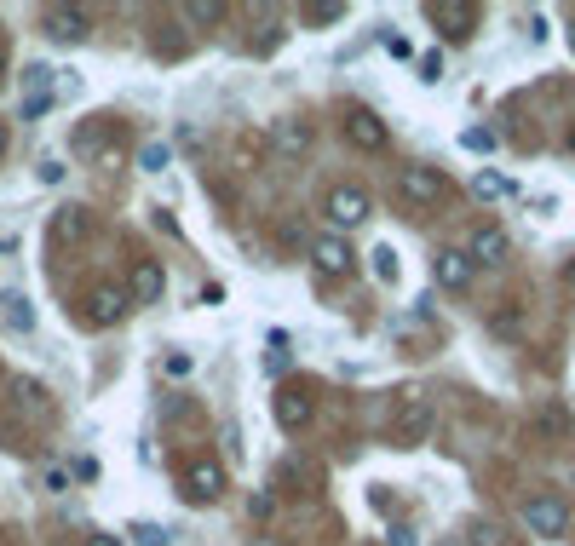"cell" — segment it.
Returning a JSON list of instances; mask_svg holds the SVG:
<instances>
[{"mask_svg": "<svg viewBox=\"0 0 575 546\" xmlns=\"http://www.w3.org/2000/svg\"><path fill=\"white\" fill-rule=\"evenodd\" d=\"M524 529L541 535V541H558V535L570 529V506L558 501V495H535V501L524 506Z\"/></svg>", "mask_w": 575, "mask_h": 546, "instance_id": "cell-1", "label": "cell"}, {"mask_svg": "<svg viewBox=\"0 0 575 546\" xmlns=\"http://www.w3.org/2000/svg\"><path fill=\"white\" fill-rule=\"evenodd\" d=\"M397 190H403V202H414V207H437L449 196V179H443L437 167H403Z\"/></svg>", "mask_w": 575, "mask_h": 546, "instance_id": "cell-2", "label": "cell"}, {"mask_svg": "<svg viewBox=\"0 0 575 546\" xmlns=\"http://www.w3.org/2000/svg\"><path fill=\"white\" fill-rule=\"evenodd\" d=\"M311 265H317L322 276H345L351 265H357V253L345 248V236L328 230V236H311Z\"/></svg>", "mask_w": 575, "mask_h": 546, "instance_id": "cell-3", "label": "cell"}, {"mask_svg": "<svg viewBox=\"0 0 575 546\" xmlns=\"http://www.w3.org/2000/svg\"><path fill=\"white\" fill-rule=\"evenodd\" d=\"M328 219H334V225H363L368 219V190H357V184H334V190H328Z\"/></svg>", "mask_w": 575, "mask_h": 546, "instance_id": "cell-4", "label": "cell"}, {"mask_svg": "<svg viewBox=\"0 0 575 546\" xmlns=\"http://www.w3.org/2000/svg\"><path fill=\"white\" fill-rule=\"evenodd\" d=\"M426 12H432V23H443V35H449V41H466V35H472V23H478V6H466V0H432Z\"/></svg>", "mask_w": 575, "mask_h": 546, "instance_id": "cell-5", "label": "cell"}, {"mask_svg": "<svg viewBox=\"0 0 575 546\" xmlns=\"http://www.w3.org/2000/svg\"><path fill=\"white\" fill-rule=\"evenodd\" d=\"M271 150L282 161L311 156V121H294V115H288V121H276V127H271Z\"/></svg>", "mask_w": 575, "mask_h": 546, "instance_id": "cell-6", "label": "cell"}, {"mask_svg": "<svg viewBox=\"0 0 575 546\" xmlns=\"http://www.w3.org/2000/svg\"><path fill=\"white\" fill-rule=\"evenodd\" d=\"M345 138H351L357 150H368V156H380V150H386V127H380V115H374V110H351V115H345Z\"/></svg>", "mask_w": 575, "mask_h": 546, "instance_id": "cell-7", "label": "cell"}, {"mask_svg": "<svg viewBox=\"0 0 575 546\" xmlns=\"http://www.w3.org/2000/svg\"><path fill=\"white\" fill-rule=\"evenodd\" d=\"M133 311V294H121V288H92L87 299V317L98 322V328H115V322Z\"/></svg>", "mask_w": 575, "mask_h": 546, "instance_id": "cell-8", "label": "cell"}, {"mask_svg": "<svg viewBox=\"0 0 575 546\" xmlns=\"http://www.w3.org/2000/svg\"><path fill=\"white\" fill-rule=\"evenodd\" d=\"M87 12L81 6H46V35L52 41H87Z\"/></svg>", "mask_w": 575, "mask_h": 546, "instance_id": "cell-9", "label": "cell"}, {"mask_svg": "<svg viewBox=\"0 0 575 546\" xmlns=\"http://www.w3.org/2000/svg\"><path fill=\"white\" fill-rule=\"evenodd\" d=\"M466 259H472V265H501L506 259V230L501 225H478L472 230V242H466Z\"/></svg>", "mask_w": 575, "mask_h": 546, "instance_id": "cell-10", "label": "cell"}, {"mask_svg": "<svg viewBox=\"0 0 575 546\" xmlns=\"http://www.w3.org/2000/svg\"><path fill=\"white\" fill-rule=\"evenodd\" d=\"M432 271H437V282H443L449 294H460V288H472V271H478V265H472V259H466L460 248H443Z\"/></svg>", "mask_w": 575, "mask_h": 546, "instance_id": "cell-11", "label": "cell"}, {"mask_svg": "<svg viewBox=\"0 0 575 546\" xmlns=\"http://www.w3.org/2000/svg\"><path fill=\"white\" fill-rule=\"evenodd\" d=\"M276 420H282V432H299V426L311 420V391H305V386H282V391H276Z\"/></svg>", "mask_w": 575, "mask_h": 546, "instance_id": "cell-12", "label": "cell"}, {"mask_svg": "<svg viewBox=\"0 0 575 546\" xmlns=\"http://www.w3.org/2000/svg\"><path fill=\"white\" fill-rule=\"evenodd\" d=\"M184 483H190V501H213V495L225 489V466H219V460H190Z\"/></svg>", "mask_w": 575, "mask_h": 546, "instance_id": "cell-13", "label": "cell"}, {"mask_svg": "<svg viewBox=\"0 0 575 546\" xmlns=\"http://www.w3.org/2000/svg\"><path fill=\"white\" fill-rule=\"evenodd\" d=\"M426 432H432V403H426V397H409V409L397 420V443H420Z\"/></svg>", "mask_w": 575, "mask_h": 546, "instance_id": "cell-14", "label": "cell"}, {"mask_svg": "<svg viewBox=\"0 0 575 546\" xmlns=\"http://www.w3.org/2000/svg\"><path fill=\"white\" fill-rule=\"evenodd\" d=\"M81 236H87V207H58V213H52V242H58V248H75Z\"/></svg>", "mask_w": 575, "mask_h": 546, "instance_id": "cell-15", "label": "cell"}, {"mask_svg": "<svg viewBox=\"0 0 575 546\" xmlns=\"http://www.w3.org/2000/svg\"><path fill=\"white\" fill-rule=\"evenodd\" d=\"M161 282H167V276H161V265H156V259H144V265L133 271V305H156Z\"/></svg>", "mask_w": 575, "mask_h": 546, "instance_id": "cell-16", "label": "cell"}, {"mask_svg": "<svg viewBox=\"0 0 575 546\" xmlns=\"http://www.w3.org/2000/svg\"><path fill=\"white\" fill-rule=\"evenodd\" d=\"M0 322H6V328H18V334L35 328V311H29V299H23L18 288H6V294H0Z\"/></svg>", "mask_w": 575, "mask_h": 546, "instance_id": "cell-17", "label": "cell"}, {"mask_svg": "<svg viewBox=\"0 0 575 546\" xmlns=\"http://www.w3.org/2000/svg\"><path fill=\"white\" fill-rule=\"evenodd\" d=\"M472 196H478V202H501V196H512V179H506V173H489V167H483L478 179H472Z\"/></svg>", "mask_w": 575, "mask_h": 546, "instance_id": "cell-18", "label": "cell"}, {"mask_svg": "<svg viewBox=\"0 0 575 546\" xmlns=\"http://www.w3.org/2000/svg\"><path fill=\"white\" fill-rule=\"evenodd\" d=\"M12 397H18V409H35V414H46V391L35 386V380H12Z\"/></svg>", "mask_w": 575, "mask_h": 546, "instance_id": "cell-19", "label": "cell"}, {"mask_svg": "<svg viewBox=\"0 0 575 546\" xmlns=\"http://www.w3.org/2000/svg\"><path fill=\"white\" fill-rule=\"evenodd\" d=\"M184 12H190V23H225V0H190V6H184Z\"/></svg>", "mask_w": 575, "mask_h": 546, "instance_id": "cell-20", "label": "cell"}, {"mask_svg": "<svg viewBox=\"0 0 575 546\" xmlns=\"http://www.w3.org/2000/svg\"><path fill=\"white\" fill-rule=\"evenodd\" d=\"M299 18H305V23H340L345 18V0H317V6H305Z\"/></svg>", "mask_w": 575, "mask_h": 546, "instance_id": "cell-21", "label": "cell"}, {"mask_svg": "<svg viewBox=\"0 0 575 546\" xmlns=\"http://www.w3.org/2000/svg\"><path fill=\"white\" fill-rule=\"evenodd\" d=\"M368 259H374V276H380V282H397V253H391L386 242H380V248L368 253Z\"/></svg>", "mask_w": 575, "mask_h": 546, "instance_id": "cell-22", "label": "cell"}, {"mask_svg": "<svg viewBox=\"0 0 575 546\" xmlns=\"http://www.w3.org/2000/svg\"><path fill=\"white\" fill-rule=\"evenodd\" d=\"M161 374H167V380H184V374H190V351H167V357H161Z\"/></svg>", "mask_w": 575, "mask_h": 546, "instance_id": "cell-23", "label": "cell"}, {"mask_svg": "<svg viewBox=\"0 0 575 546\" xmlns=\"http://www.w3.org/2000/svg\"><path fill=\"white\" fill-rule=\"evenodd\" d=\"M127 535H133L138 546H167V529H161V524H133Z\"/></svg>", "mask_w": 575, "mask_h": 546, "instance_id": "cell-24", "label": "cell"}, {"mask_svg": "<svg viewBox=\"0 0 575 546\" xmlns=\"http://www.w3.org/2000/svg\"><path fill=\"white\" fill-rule=\"evenodd\" d=\"M138 167H144V173H161V167H167V144H144Z\"/></svg>", "mask_w": 575, "mask_h": 546, "instance_id": "cell-25", "label": "cell"}, {"mask_svg": "<svg viewBox=\"0 0 575 546\" xmlns=\"http://www.w3.org/2000/svg\"><path fill=\"white\" fill-rule=\"evenodd\" d=\"M472 546H506L495 524H472Z\"/></svg>", "mask_w": 575, "mask_h": 546, "instance_id": "cell-26", "label": "cell"}, {"mask_svg": "<svg viewBox=\"0 0 575 546\" xmlns=\"http://www.w3.org/2000/svg\"><path fill=\"white\" fill-rule=\"evenodd\" d=\"M460 144H466V150H495V133H489V127H472Z\"/></svg>", "mask_w": 575, "mask_h": 546, "instance_id": "cell-27", "label": "cell"}, {"mask_svg": "<svg viewBox=\"0 0 575 546\" xmlns=\"http://www.w3.org/2000/svg\"><path fill=\"white\" fill-rule=\"evenodd\" d=\"M437 75H443V58H437V52H426V58H420V81H437Z\"/></svg>", "mask_w": 575, "mask_h": 546, "instance_id": "cell-28", "label": "cell"}, {"mask_svg": "<svg viewBox=\"0 0 575 546\" xmlns=\"http://www.w3.org/2000/svg\"><path fill=\"white\" fill-rule=\"evenodd\" d=\"M265 374H271V380L276 374H288V351H265Z\"/></svg>", "mask_w": 575, "mask_h": 546, "instance_id": "cell-29", "label": "cell"}, {"mask_svg": "<svg viewBox=\"0 0 575 546\" xmlns=\"http://www.w3.org/2000/svg\"><path fill=\"white\" fill-rule=\"evenodd\" d=\"M386 546H414V529H391Z\"/></svg>", "mask_w": 575, "mask_h": 546, "instance_id": "cell-30", "label": "cell"}, {"mask_svg": "<svg viewBox=\"0 0 575 546\" xmlns=\"http://www.w3.org/2000/svg\"><path fill=\"white\" fill-rule=\"evenodd\" d=\"M87 546H121L115 535H87Z\"/></svg>", "mask_w": 575, "mask_h": 546, "instance_id": "cell-31", "label": "cell"}, {"mask_svg": "<svg viewBox=\"0 0 575 546\" xmlns=\"http://www.w3.org/2000/svg\"><path fill=\"white\" fill-rule=\"evenodd\" d=\"M564 282H570V288H575V259H570V265H564Z\"/></svg>", "mask_w": 575, "mask_h": 546, "instance_id": "cell-32", "label": "cell"}, {"mask_svg": "<svg viewBox=\"0 0 575 546\" xmlns=\"http://www.w3.org/2000/svg\"><path fill=\"white\" fill-rule=\"evenodd\" d=\"M0 75H6V46H0Z\"/></svg>", "mask_w": 575, "mask_h": 546, "instance_id": "cell-33", "label": "cell"}, {"mask_svg": "<svg viewBox=\"0 0 575 546\" xmlns=\"http://www.w3.org/2000/svg\"><path fill=\"white\" fill-rule=\"evenodd\" d=\"M0 156H6V127H0Z\"/></svg>", "mask_w": 575, "mask_h": 546, "instance_id": "cell-34", "label": "cell"}, {"mask_svg": "<svg viewBox=\"0 0 575 546\" xmlns=\"http://www.w3.org/2000/svg\"><path fill=\"white\" fill-rule=\"evenodd\" d=\"M570 150H575V127H570Z\"/></svg>", "mask_w": 575, "mask_h": 546, "instance_id": "cell-35", "label": "cell"}, {"mask_svg": "<svg viewBox=\"0 0 575 546\" xmlns=\"http://www.w3.org/2000/svg\"><path fill=\"white\" fill-rule=\"evenodd\" d=\"M265 546H276V541H265Z\"/></svg>", "mask_w": 575, "mask_h": 546, "instance_id": "cell-36", "label": "cell"}]
</instances>
